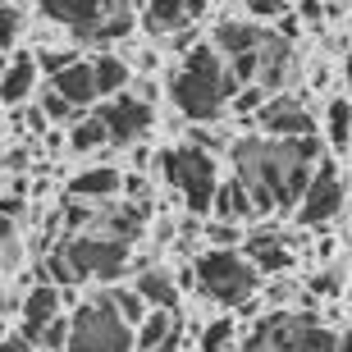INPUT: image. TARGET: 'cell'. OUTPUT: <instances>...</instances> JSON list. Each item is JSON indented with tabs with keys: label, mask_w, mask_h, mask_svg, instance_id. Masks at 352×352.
<instances>
[{
	"label": "cell",
	"mask_w": 352,
	"mask_h": 352,
	"mask_svg": "<svg viewBox=\"0 0 352 352\" xmlns=\"http://www.w3.org/2000/svg\"><path fill=\"white\" fill-rule=\"evenodd\" d=\"M210 210L220 215V224H243V220H252V215H256V206H252V192H248L238 179H229V183H220V188H215V201H210Z\"/></svg>",
	"instance_id": "ffe728a7"
},
{
	"label": "cell",
	"mask_w": 352,
	"mask_h": 352,
	"mask_svg": "<svg viewBox=\"0 0 352 352\" xmlns=\"http://www.w3.org/2000/svg\"><path fill=\"white\" fill-rule=\"evenodd\" d=\"M293 74V46L288 41H279L270 32V41L261 46V74H256V87H265V91H274L279 82Z\"/></svg>",
	"instance_id": "44dd1931"
},
{
	"label": "cell",
	"mask_w": 352,
	"mask_h": 352,
	"mask_svg": "<svg viewBox=\"0 0 352 352\" xmlns=\"http://www.w3.org/2000/svg\"><path fill=\"white\" fill-rule=\"evenodd\" d=\"M119 188H124V174L110 170V165H96V170L74 174V183H69V197H74V201H110Z\"/></svg>",
	"instance_id": "ac0fdd59"
},
{
	"label": "cell",
	"mask_w": 352,
	"mask_h": 352,
	"mask_svg": "<svg viewBox=\"0 0 352 352\" xmlns=\"http://www.w3.org/2000/svg\"><path fill=\"white\" fill-rule=\"evenodd\" d=\"M78 60H82L78 51H41L37 55V69H46V74L55 78V74H65L69 65H78Z\"/></svg>",
	"instance_id": "4dcf8cb0"
},
{
	"label": "cell",
	"mask_w": 352,
	"mask_h": 352,
	"mask_svg": "<svg viewBox=\"0 0 352 352\" xmlns=\"http://www.w3.org/2000/svg\"><path fill=\"white\" fill-rule=\"evenodd\" d=\"M96 119L105 124V138L119 146H133L138 138H142L146 129H151V105L142 101V96H129V91H119V96H110V101L96 110Z\"/></svg>",
	"instance_id": "ba28073f"
},
{
	"label": "cell",
	"mask_w": 352,
	"mask_h": 352,
	"mask_svg": "<svg viewBox=\"0 0 352 352\" xmlns=\"http://www.w3.org/2000/svg\"><path fill=\"white\" fill-rule=\"evenodd\" d=\"M325 133H329V142H339V146L352 138V101L348 96H334L325 105Z\"/></svg>",
	"instance_id": "d4e9b609"
},
{
	"label": "cell",
	"mask_w": 352,
	"mask_h": 352,
	"mask_svg": "<svg viewBox=\"0 0 352 352\" xmlns=\"http://www.w3.org/2000/svg\"><path fill=\"white\" fill-rule=\"evenodd\" d=\"M51 91L60 101H69L74 110L96 101V78H91V60H78V65H69L65 74H55L51 78Z\"/></svg>",
	"instance_id": "e0dca14e"
},
{
	"label": "cell",
	"mask_w": 352,
	"mask_h": 352,
	"mask_svg": "<svg viewBox=\"0 0 352 352\" xmlns=\"http://www.w3.org/2000/svg\"><path fill=\"white\" fill-rule=\"evenodd\" d=\"M160 170L165 179L174 183L188 201V210H210L215 201V188H220V174H215V156L206 151H197V146H170V151H160Z\"/></svg>",
	"instance_id": "277c9868"
},
{
	"label": "cell",
	"mask_w": 352,
	"mask_h": 352,
	"mask_svg": "<svg viewBox=\"0 0 352 352\" xmlns=\"http://www.w3.org/2000/svg\"><path fill=\"white\" fill-rule=\"evenodd\" d=\"M91 78H96V101L101 96H119V91L129 87V65L119 55L101 51V55H91Z\"/></svg>",
	"instance_id": "7402d4cb"
},
{
	"label": "cell",
	"mask_w": 352,
	"mask_h": 352,
	"mask_svg": "<svg viewBox=\"0 0 352 352\" xmlns=\"http://www.w3.org/2000/svg\"><path fill=\"white\" fill-rule=\"evenodd\" d=\"M174 329H179V320H174V311H151V316L142 320V325L133 329V343H138L133 352H156L160 343H165V339L174 334Z\"/></svg>",
	"instance_id": "603a6c76"
},
{
	"label": "cell",
	"mask_w": 352,
	"mask_h": 352,
	"mask_svg": "<svg viewBox=\"0 0 352 352\" xmlns=\"http://www.w3.org/2000/svg\"><path fill=\"white\" fill-rule=\"evenodd\" d=\"M261 129L270 138H279V142H302V138L316 133V119L298 96H270L261 110Z\"/></svg>",
	"instance_id": "30bf717a"
},
{
	"label": "cell",
	"mask_w": 352,
	"mask_h": 352,
	"mask_svg": "<svg viewBox=\"0 0 352 352\" xmlns=\"http://www.w3.org/2000/svg\"><path fill=\"white\" fill-rule=\"evenodd\" d=\"M105 302H110V311H115V316H119V320H124L129 329H138V325L146 320V316H151V311H146V302L138 298L133 288H115V293H110Z\"/></svg>",
	"instance_id": "cb8c5ba5"
},
{
	"label": "cell",
	"mask_w": 352,
	"mask_h": 352,
	"mask_svg": "<svg viewBox=\"0 0 352 352\" xmlns=\"http://www.w3.org/2000/svg\"><path fill=\"white\" fill-rule=\"evenodd\" d=\"M110 138H105V124L96 115H87V119H78L74 129H69V146L74 151H96V146H105Z\"/></svg>",
	"instance_id": "484cf974"
},
{
	"label": "cell",
	"mask_w": 352,
	"mask_h": 352,
	"mask_svg": "<svg viewBox=\"0 0 352 352\" xmlns=\"http://www.w3.org/2000/svg\"><path fill=\"white\" fill-rule=\"evenodd\" d=\"M60 288H51V284H32L23 293V302H19V334H23L32 348H37V339H41V329L51 325V320H60Z\"/></svg>",
	"instance_id": "4fadbf2b"
},
{
	"label": "cell",
	"mask_w": 352,
	"mask_h": 352,
	"mask_svg": "<svg viewBox=\"0 0 352 352\" xmlns=\"http://www.w3.org/2000/svg\"><path fill=\"white\" fill-rule=\"evenodd\" d=\"M37 87V55H10L0 69V105H23Z\"/></svg>",
	"instance_id": "9a60e30c"
},
{
	"label": "cell",
	"mask_w": 352,
	"mask_h": 352,
	"mask_svg": "<svg viewBox=\"0 0 352 352\" xmlns=\"http://www.w3.org/2000/svg\"><path fill=\"white\" fill-rule=\"evenodd\" d=\"M170 96L188 119L210 124V119H220L224 105L238 96V82H234V74H229V65L210 51V41H197L192 51H188V60H183V69L170 78Z\"/></svg>",
	"instance_id": "7a4b0ae2"
},
{
	"label": "cell",
	"mask_w": 352,
	"mask_h": 352,
	"mask_svg": "<svg viewBox=\"0 0 352 352\" xmlns=\"http://www.w3.org/2000/svg\"><path fill=\"white\" fill-rule=\"evenodd\" d=\"M5 238H10V224H5V220H0V243H5Z\"/></svg>",
	"instance_id": "8d00e7d4"
},
{
	"label": "cell",
	"mask_w": 352,
	"mask_h": 352,
	"mask_svg": "<svg viewBox=\"0 0 352 352\" xmlns=\"http://www.w3.org/2000/svg\"><path fill=\"white\" fill-rule=\"evenodd\" d=\"M0 352H37V348H32L19 329H14V334H5V339H0Z\"/></svg>",
	"instance_id": "836d02e7"
},
{
	"label": "cell",
	"mask_w": 352,
	"mask_h": 352,
	"mask_svg": "<svg viewBox=\"0 0 352 352\" xmlns=\"http://www.w3.org/2000/svg\"><path fill=\"white\" fill-rule=\"evenodd\" d=\"M41 14H46L51 23L69 28L74 37L91 41V37H96V28L105 23L110 5H101V0H51V5H41Z\"/></svg>",
	"instance_id": "7c38bea8"
},
{
	"label": "cell",
	"mask_w": 352,
	"mask_h": 352,
	"mask_svg": "<svg viewBox=\"0 0 352 352\" xmlns=\"http://www.w3.org/2000/svg\"><path fill=\"white\" fill-rule=\"evenodd\" d=\"M261 339H265V352H334L339 348V339L316 316H288V311L265 320Z\"/></svg>",
	"instance_id": "52a82bcc"
},
{
	"label": "cell",
	"mask_w": 352,
	"mask_h": 352,
	"mask_svg": "<svg viewBox=\"0 0 352 352\" xmlns=\"http://www.w3.org/2000/svg\"><path fill=\"white\" fill-rule=\"evenodd\" d=\"M334 352H352V329H348V334L339 339V348H334Z\"/></svg>",
	"instance_id": "d590c367"
},
{
	"label": "cell",
	"mask_w": 352,
	"mask_h": 352,
	"mask_svg": "<svg viewBox=\"0 0 352 352\" xmlns=\"http://www.w3.org/2000/svg\"><path fill=\"white\" fill-rule=\"evenodd\" d=\"M270 41V28L265 23H248V19H220L215 32H210V51L220 55L224 65L238 60V55H252Z\"/></svg>",
	"instance_id": "8fae6325"
},
{
	"label": "cell",
	"mask_w": 352,
	"mask_h": 352,
	"mask_svg": "<svg viewBox=\"0 0 352 352\" xmlns=\"http://www.w3.org/2000/svg\"><path fill=\"white\" fill-rule=\"evenodd\" d=\"M74 115H78V110H74L69 101H60L55 91H46V96H41V119H55V124H65V119H74Z\"/></svg>",
	"instance_id": "1f68e13d"
},
{
	"label": "cell",
	"mask_w": 352,
	"mask_h": 352,
	"mask_svg": "<svg viewBox=\"0 0 352 352\" xmlns=\"http://www.w3.org/2000/svg\"><path fill=\"white\" fill-rule=\"evenodd\" d=\"M19 32H23V10L19 5H0V55L19 41Z\"/></svg>",
	"instance_id": "83f0119b"
},
{
	"label": "cell",
	"mask_w": 352,
	"mask_h": 352,
	"mask_svg": "<svg viewBox=\"0 0 352 352\" xmlns=\"http://www.w3.org/2000/svg\"><path fill=\"white\" fill-rule=\"evenodd\" d=\"M229 343H234V316H215L201 329V352H229Z\"/></svg>",
	"instance_id": "4316f807"
},
{
	"label": "cell",
	"mask_w": 352,
	"mask_h": 352,
	"mask_svg": "<svg viewBox=\"0 0 352 352\" xmlns=\"http://www.w3.org/2000/svg\"><path fill=\"white\" fill-rule=\"evenodd\" d=\"M60 252H65L74 279H115V274L129 265V243H119V238H110V234H96V229L65 238Z\"/></svg>",
	"instance_id": "8992f818"
},
{
	"label": "cell",
	"mask_w": 352,
	"mask_h": 352,
	"mask_svg": "<svg viewBox=\"0 0 352 352\" xmlns=\"http://www.w3.org/2000/svg\"><path fill=\"white\" fill-rule=\"evenodd\" d=\"M37 348L41 352H69V316H60V320H51V325L41 329Z\"/></svg>",
	"instance_id": "f1b7e54d"
},
{
	"label": "cell",
	"mask_w": 352,
	"mask_h": 352,
	"mask_svg": "<svg viewBox=\"0 0 352 352\" xmlns=\"http://www.w3.org/2000/svg\"><path fill=\"white\" fill-rule=\"evenodd\" d=\"M243 256L252 261V270H256V274H261V270L279 274V270L293 265V252L284 248V238L274 234V229H256V234L243 238Z\"/></svg>",
	"instance_id": "5bb4252c"
},
{
	"label": "cell",
	"mask_w": 352,
	"mask_h": 352,
	"mask_svg": "<svg viewBox=\"0 0 352 352\" xmlns=\"http://www.w3.org/2000/svg\"><path fill=\"white\" fill-rule=\"evenodd\" d=\"M133 329L110 311V302H87L69 316V352H133Z\"/></svg>",
	"instance_id": "5b68a950"
},
{
	"label": "cell",
	"mask_w": 352,
	"mask_h": 352,
	"mask_svg": "<svg viewBox=\"0 0 352 352\" xmlns=\"http://www.w3.org/2000/svg\"><path fill=\"white\" fill-rule=\"evenodd\" d=\"M265 96H270V91H265V87H256V82H252V87H238V96L229 101V110H238V115L265 110Z\"/></svg>",
	"instance_id": "f546056e"
},
{
	"label": "cell",
	"mask_w": 352,
	"mask_h": 352,
	"mask_svg": "<svg viewBox=\"0 0 352 352\" xmlns=\"http://www.w3.org/2000/svg\"><path fill=\"white\" fill-rule=\"evenodd\" d=\"M248 14H252V19H284V5H274V0H252V5H248Z\"/></svg>",
	"instance_id": "d6a6232c"
},
{
	"label": "cell",
	"mask_w": 352,
	"mask_h": 352,
	"mask_svg": "<svg viewBox=\"0 0 352 352\" xmlns=\"http://www.w3.org/2000/svg\"><path fill=\"white\" fill-rule=\"evenodd\" d=\"M348 142H352V138H348Z\"/></svg>",
	"instance_id": "74e56055"
},
{
	"label": "cell",
	"mask_w": 352,
	"mask_h": 352,
	"mask_svg": "<svg viewBox=\"0 0 352 352\" xmlns=\"http://www.w3.org/2000/svg\"><path fill=\"white\" fill-rule=\"evenodd\" d=\"M133 293L146 302V311H174L179 307V284H174L170 270H142Z\"/></svg>",
	"instance_id": "d6986e66"
},
{
	"label": "cell",
	"mask_w": 352,
	"mask_h": 352,
	"mask_svg": "<svg viewBox=\"0 0 352 352\" xmlns=\"http://www.w3.org/2000/svg\"><path fill=\"white\" fill-rule=\"evenodd\" d=\"M339 206H343V179L329 165H316L311 183H307V192L298 201V220L302 224H325V220L339 215Z\"/></svg>",
	"instance_id": "9c48e42d"
},
{
	"label": "cell",
	"mask_w": 352,
	"mask_h": 352,
	"mask_svg": "<svg viewBox=\"0 0 352 352\" xmlns=\"http://www.w3.org/2000/svg\"><path fill=\"white\" fill-rule=\"evenodd\" d=\"M311 288H316V293H325V298H329V293H339V279H334V274L325 270V274H316V284H311Z\"/></svg>",
	"instance_id": "e575fe53"
},
{
	"label": "cell",
	"mask_w": 352,
	"mask_h": 352,
	"mask_svg": "<svg viewBox=\"0 0 352 352\" xmlns=\"http://www.w3.org/2000/svg\"><path fill=\"white\" fill-rule=\"evenodd\" d=\"M316 138L302 142H279V138H243L234 142V179L252 192L256 210H284L298 206L307 183L316 174Z\"/></svg>",
	"instance_id": "6da1fadb"
},
{
	"label": "cell",
	"mask_w": 352,
	"mask_h": 352,
	"mask_svg": "<svg viewBox=\"0 0 352 352\" xmlns=\"http://www.w3.org/2000/svg\"><path fill=\"white\" fill-rule=\"evenodd\" d=\"M192 274H197V288H201L210 302H220V307H243V302H252V293L261 284L243 252H220V248L201 252Z\"/></svg>",
	"instance_id": "3957f363"
},
{
	"label": "cell",
	"mask_w": 352,
	"mask_h": 352,
	"mask_svg": "<svg viewBox=\"0 0 352 352\" xmlns=\"http://www.w3.org/2000/svg\"><path fill=\"white\" fill-rule=\"evenodd\" d=\"M197 14H201V5H170V0H160V5H146L138 19H142V28L151 37H179V32L192 28Z\"/></svg>",
	"instance_id": "2e32d148"
}]
</instances>
